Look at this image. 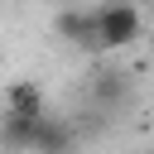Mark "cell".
Here are the masks:
<instances>
[{
    "label": "cell",
    "mask_w": 154,
    "mask_h": 154,
    "mask_svg": "<svg viewBox=\"0 0 154 154\" xmlns=\"http://www.w3.org/2000/svg\"><path fill=\"white\" fill-rule=\"evenodd\" d=\"M144 19L135 0H101L96 5V53H125L130 43H140Z\"/></svg>",
    "instance_id": "6da1fadb"
},
{
    "label": "cell",
    "mask_w": 154,
    "mask_h": 154,
    "mask_svg": "<svg viewBox=\"0 0 154 154\" xmlns=\"http://www.w3.org/2000/svg\"><path fill=\"white\" fill-rule=\"evenodd\" d=\"M5 111H14V116H43L48 111V96H43V87L34 77H19V82L5 87Z\"/></svg>",
    "instance_id": "3957f363"
},
{
    "label": "cell",
    "mask_w": 154,
    "mask_h": 154,
    "mask_svg": "<svg viewBox=\"0 0 154 154\" xmlns=\"http://www.w3.org/2000/svg\"><path fill=\"white\" fill-rule=\"evenodd\" d=\"M29 154H72V130L63 120L43 116L38 130H34V140H29Z\"/></svg>",
    "instance_id": "5b68a950"
},
{
    "label": "cell",
    "mask_w": 154,
    "mask_h": 154,
    "mask_svg": "<svg viewBox=\"0 0 154 154\" xmlns=\"http://www.w3.org/2000/svg\"><path fill=\"white\" fill-rule=\"evenodd\" d=\"M43 116H48V111H43ZM43 116H14V111H5V116H0V149L29 154V140H34V130H38Z\"/></svg>",
    "instance_id": "277c9868"
},
{
    "label": "cell",
    "mask_w": 154,
    "mask_h": 154,
    "mask_svg": "<svg viewBox=\"0 0 154 154\" xmlns=\"http://www.w3.org/2000/svg\"><path fill=\"white\" fill-rule=\"evenodd\" d=\"M125 72H101V82H96V91L106 96V101H116V96H125Z\"/></svg>",
    "instance_id": "8992f818"
},
{
    "label": "cell",
    "mask_w": 154,
    "mask_h": 154,
    "mask_svg": "<svg viewBox=\"0 0 154 154\" xmlns=\"http://www.w3.org/2000/svg\"><path fill=\"white\" fill-rule=\"evenodd\" d=\"M53 5H77V0H53Z\"/></svg>",
    "instance_id": "52a82bcc"
},
{
    "label": "cell",
    "mask_w": 154,
    "mask_h": 154,
    "mask_svg": "<svg viewBox=\"0 0 154 154\" xmlns=\"http://www.w3.org/2000/svg\"><path fill=\"white\" fill-rule=\"evenodd\" d=\"M58 38L77 43V48H91L96 53V10H82V5H63L58 19H53Z\"/></svg>",
    "instance_id": "7a4b0ae2"
}]
</instances>
